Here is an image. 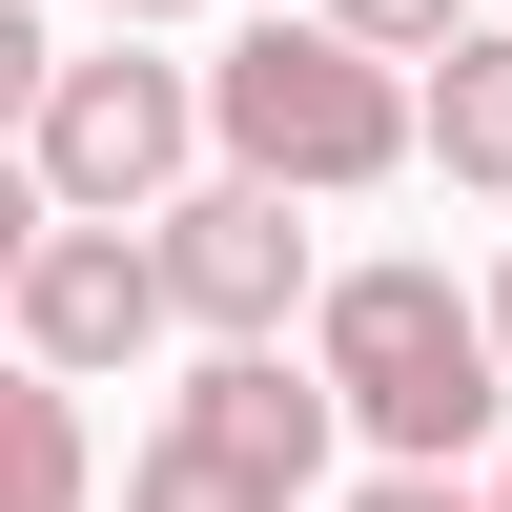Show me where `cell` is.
Wrapping results in <instances>:
<instances>
[{"instance_id": "obj_1", "label": "cell", "mask_w": 512, "mask_h": 512, "mask_svg": "<svg viewBox=\"0 0 512 512\" xmlns=\"http://www.w3.org/2000/svg\"><path fill=\"white\" fill-rule=\"evenodd\" d=\"M205 144L308 185V205H349L390 164H431V82H390V41H349V21H267V41L205 62Z\"/></svg>"}, {"instance_id": "obj_2", "label": "cell", "mask_w": 512, "mask_h": 512, "mask_svg": "<svg viewBox=\"0 0 512 512\" xmlns=\"http://www.w3.org/2000/svg\"><path fill=\"white\" fill-rule=\"evenodd\" d=\"M308 349H328V390H349V431H369V451H431V472H451V451L492 431L512 328H492L451 267H349V287L308 308Z\"/></svg>"}, {"instance_id": "obj_3", "label": "cell", "mask_w": 512, "mask_h": 512, "mask_svg": "<svg viewBox=\"0 0 512 512\" xmlns=\"http://www.w3.org/2000/svg\"><path fill=\"white\" fill-rule=\"evenodd\" d=\"M21 144H41V185H62V205L144 226V205L185 185V144H205V82H185V62H123V41H103V62H62V82H41V123H21Z\"/></svg>"}, {"instance_id": "obj_4", "label": "cell", "mask_w": 512, "mask_h": 512, "mask_svg": "<svg viewBox=\"0 0 512 512\" xmlns=\"http://www.w3.org/2000/svg\"><path fill=\"white\" fill-rule=\"evenodd\" d=\"M164 328H185V287H164V226H103V205H62V226H41V267H21V349L103 390V369H144Z\"/></svg>"}, {"instance_id": "obj_5", "label": "cell", "mask_w": 512, "mask_h": 512, "mask_svg": "<svg viewBox=\"0 0 512 512\" xmlns=\"http://www.w3.org/2000/svg\"><path fill=\"white\" fill-rule=\"evenodd\" d=\"M308 185H267V164H226V185H185V205H144L164 226V287H185V328L205 349H246V328H287L308 308V226H287Z\"/></svg>"}, {"instance_id": "obj_6", "label": "cell", "mask_w": 512, "mask_h": 512, "mask_svg": "<svg viewBox=\"0 0 512 512\" xmlns=\"http://www.w3.org/2000/svg\"><path fill=\"white\" fill-rule=\"evenodd\" d=\"M431 164L512 205V21H451L431 41Z\"/></svg>"}, {"instance_id": "obj_7", "label": "cell", "mask_w": 512, "mask_h": 512, "mask_svg": "<svg viewBox=\"0 0 512 512\" xmlns=\"http://www.w3.org/2000/svg\"><path fill=\"white\" fill-rule=\"evenodd\" d=\"M0 512H82V369H0Z\"/></svg>"}, {"instance_id": "obj_8", "label": "cell", "mask_w": 512, "mask_h": 512, "mask_svg": "<svg viewBox=\"0 0 512 512\" xmlns=\"http://www.w3.org/2000/svg\"><path fill=\"white\" fill-rule=\"evenodd\" d=\"M123 512H287V472H246L226 431H185V410H164V431H144V472H123Z\"/></svg>"}, {"instance_id": "obj_9", "label": "cell", "mask_w": 512, "mask_h": 512, "mask_svg": "<svg viewBox=\"0 0 512 512\" xmlns=\"http://www.w3.org/2000/svg\"><path fill=\"white\" fill-rule=\"evenodd\" d=\"M41 226H62V185H41V144H0V328H21V267H41Z\"/></svg>"}, {"instance_id": "obj_10", "label": "cell", "mask_w": 512, "mask_h": 512, "mask_svg": "<svg viewBox=\"0 0 512 512\" xmlns=\"http://www.w3.org/2000/svg\"><path fill=\"white\" fill-rule=\"evenodd\" d=\"M328 21H349V41H390V62H431V41L472 21V0H328Z\"/></svg>"}, {"instance_id": "obj_11", "label": "cell", "mask_w": 512, "mask_h": 512, "mask_svg": "<svg viewBox=\"0 0 512 512\" xmlns=\"http://www.w3.org/2000/svg\"><path fill=\"white\" fill-rule=\"evenodd\" d=\"M41 82H62V41H41L21 0H0V144H21V123H41Z\"/></svg>"}, {"instance_id": "obj_12", "label": "cell", "mask_w": 512, "mask_h": 512, "mask_svg": "<svg viewBox=\"0 0 512 512\" xmlns=\"http://www.w3.org/2000/svg\"><path fill=\"white\" fill-rule=\"evenodd\" d=\"M349 512H492V492H451V472H431V451H390V472H369Z\"/></svg>"}, {"instance_id": "obj_13", "label": "cell", "mask_w": 512, "mask_h": 512, "mask_svg": "<svg viewBox=\"0 0 512 512\" xmlns=\"http://www.w3.org/2000/svg\"><path fill=\"white\" fill-rule=\"evenodd\" d=\"M103 21H185V0H103Z\"/></svg>"}, {"instance_id": "obj_14", "label": "cell", "mask_w": 512, "mask_h": 512, "mask_svg": "<svg viewBox=\"0 0 512 512\" xmlns=\"http://www.w3.org/2000/svg\"><path fill=\"white\" fill-rule=\"evenodd\" d=\"M492 328H512V267H492Z\"/></svg>"}, {"instance_id": "obj_15", "label": "cell", "mask_w": 512, "mask_h": 512, "mask_svg": "<svg viewBox=\"0 0 512 512\" xmlns=\"http://www.w3.org/2000/svg\"><path fill=\"white\" fill-rule=\"evenodd\" d=\"M492 512H512V472H492Z\"/></svg>"}]
</instances>
